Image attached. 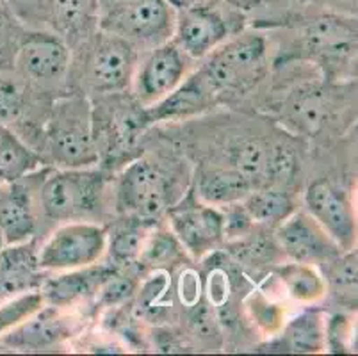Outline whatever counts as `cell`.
<instances>
[{"mask_svg": "<svg viewBox=\"0 0 358 356\" xmlns=\"http://www.w3.org/2000/svg\"><path fill=\"white\" fill-rule=\"evenodd\" d=\"M36 153L50 168H91L99 164L90 98L70 91L52 100Z\"/></svg>", "mask_w": 358, "mask_h": 356, "instance_id": "6da1fadb", "label": "cell"}, {"mask_svg": "<svg viewBox=\"0 0 358 356\" xmlns=\"http://www.w3.org/2000/svg\"><path fill=\"white\" fill-rule=\"evenodd\" d=\"M139 50L125 39L96 31L71 50L70 91L90 100L130 90Z\"/></svg>", "mask_w": 358, "mask_h": 356, "instance_id": "7a4b0ae2", "label": "cell"}, {"mask_svg": "<svg viewBox=\"0 0 358 356\" xmlns=\"http://www.w3.org/2000/svg\"><path fill=\"white\" fill-rule=\"evenodd\" d=\"M296 57L321 68L328 83L357 75V16L314 9L294 25Z\"/></svg>", "mask_w": 358, "mask_h": 356, "instance_id": "3957f363", "label": "cell"}, {"mask_svg": "<svg viewBox=\"0 0 358 356\" xmlns=\"http://www.w3.org/2000/svg\"><path fill=\"white\" fill-rule=\"evenodd\" d=\"M109 171L103 168H50L38 189L40 218L63 225L93 221L106 205Z\"/></svg>", "mask_w": 358, "mask_h": 356, "instance_id": "277c9868", "label": "cell"}, {"mask_svg": "<svg viewBox=\"0 0 358 356\" xmlns=\"http://www.w3.org/2000/svg\"><path fill=\"white\" fill-rule=\"evenodd\" d=\"M196 68L217 98L252 91L269 71V43L262 32L244 31L230 36Z\"/></svg>", "mask_w": 358, "mask_h": 356, "instance_id": "5b68a950", "label": "cell"}, {"mask_svg": "<svg viewBox=\"0 0 358 356\" xmlns=\"http://www.w3.org/2000/svg\"><path fill=\"white\" fill-rule=\"evenodd\" d=\"M91 107L99 162H102L106 171L123 168L136 159L134 150L150 127L145 107L130 91L93 98Z\"/></svg>", "mask_w": 358, "mask_h": 356, "instance_id": "8992f818", "label": "cell"}, {"mask_svg": "<svg viewBox=\"0 0 358 356\" xmlns=\"http://www.w3.org/2000/svg\"><path fill=\"white\" fill-rule=\"evenodd\" d=\"M178 178L150 157H136L113 184L115 207L123 218L157 221L177 198Z\"/></svg>", "mask_w": 358, "mask_h": 356, "instance_id": "52a82bcc", "label": "cell"}, {"mask_svg": "<svg viewBox=\"0 0 358 356\" xmlns=\"http://www.w3.org/2000/svg\"><path fill=\"white\" fill-rule=\"evenodd\" d=\"M99 29L150 50L171 39L177 11L168 0H99Z\"/></svg>", "mask_w": 358, "mask_h": 356, "instance_id": "ba28073f", "label": "cell"}, {"mask_svg": "<svg viewBox=\"0 0 358 356\" xmlns=\"http://www.w3.org/2000/svg\"><path fill=\"white\" fill-rule=\"evenodd\" d=\"M11 70L36 93L54 100L70 93L71 48L57 36L25 29Z\"/></svg>", "mask_w": 358, "mask_h": 356, "instance_id": "9c48e42d", "label": "cell"}, {"mask_svg": "<svg viewBox=\"0 0 358 356\" xmlns=\"http://www.w3.org/2000/svg\"><path fill=\"white\" fill-rule=\"evenodd\" d=\"M25 29L57 36L73 50L99 31V0H9Z\"/></svg>", "mask_w": 358, "mask_h": 356, "instance_id": "30bf717a", "label": "cell"}, {"mask_svg": "<svg viewBox=\"0 0 358 356\" xmlns=\"http://www.w3.org/2000/svg\"><path fill=\"white\" fill-rule=\"evenodd\" d=\"M107 250V230L95 221H70L55 228L38 246L45 273L84 269L99 264Z\"/></svg>", "mask_w": 358, "mask_h": 356, "instance_id": "8fae6325", "label": "cell"}, {"mask_svg": "<svg viewBox=\"0 0 358 356\" xmlns=\"http://www.w3.org/2000/svg\"><path fill=\"white\" fill-rule=\"evenodd\" d=\"M166 215L171 234L193 259L200 260L214 253L224 241L223 212L201 201L194 192L175 201Z\"/></svg>", "mask_w": 358, "mask_h": 356, "instance_id": "7c38bea8", "label": "cell"}, {"mask_svg": "<svg viewBox=\"0 0 358 356\" xmlns=\"http://www.w3.org/2000/svg\"><path fill=\"white\" fill-rule=\"evenodd\" d=\"M84 329V318L70 308L45 305L34 315L16 326L4 337L0 346L16 353L55 351Z\"/></svg>", "mask_w": 358, "mask_h": 356, "instance_id": "4fadbf2b", "label": "cell"}, {"mask_svg": "<svg viewBox=\"0 0 358 356\" xmlns=\"http://www.w3.org/2000/svg\"><path fill=\"white\" fill-rule=\"evenodd\" d=\"M191 73V59L169 39L139 55L130 94L143 107L154 106Z\"/></svg>", "mask_w": 358, "mask_h": 356, "instance_id": "5bb4252c", "label": "cell"}, {"mask_svg": "<svg viewBox=\"0 0 358 356\" xmlns=\"http://www.w3.org/2000/svg\"><path fill=\"white\" fill-rule=\"evenodd\" d=\"M52 98L36 93L13 70L0 71V125L36 152Z\"/></svg>", "mask_w": 358, "mask_h": 356, "instance_id": "9a60e30c", "label": "cell"}, {"mask_svg": "<svg viewBox=\"0 0 358 356\" xmlns=\"http://www.w3.org/2000/svg\"><path fill=\"white\" fill-rule=\"evenodd\" d=\"M47 169L48 166H41L20 180L0 185V237L4 246L31 241L38 232V189Z\"/></svg>", "mask_w": 358, "mask_h": 356, "instance_id": "2e32d148", "label": "cell"}, {"mask_svg": "<svg viewBox=\"0 0 358 356\" xmlns=\"http://www.w3.org/2000/svg\"><path fill=\"white\" fill-rule=\"evenodd\" d=\"M305 208L341 250H355L357 212L350 192L328 178H319L307 187Z\"/></svg>", "mask_w": 358, "mask_h": 356, "instance_id": "e0dca14e", "label": "cell"}, {"mask_svg": "<svg viewBox=\"0 0 358 356\" xmlns=\"http://www.w3.org/2000/svg\"><path fill=\"white\" fill-rule=\"evenodd\" d=\"M229 18L205 0L177 11L171 41L191 61H201L232 36Z\"/></svg>", "mask_w": 358, "mask_h": 356, "instance_id": "ac0fdd59", "label": "cell"}, {"mask_svg": "<svg viewBox=\"0 0 358 356\" xmlns=\"http://www.w3.org/2000/svg\"><path fill=\"white\" fill-rule=\"evenodd\" d=\"M275 241L285 259L291 262L319 266L327 264L343 250L308 212H292L278 227Z\"/></svg>", "mask_w": 358, "mask_h": 356, "instance_id": "d6986e66", "label": "cell"}, {"mask_svg": "<svg viewBox=\"0 0 358 356\" xmlns=\"http://www.w3.org/2000/svg\"><path fill=\"white\" fill-rule=\"evenodd\" d=\"M220 102L217 94L207 84L198 70L191 71L187 77L169 94L161 98L154 106L145 107L150 127L155 123L185 122L189 118L207 113Z\"/></svg>", "mask_w": 358, "mask_h": 356, "instance_id": "ffe728a7", "label": "cell"}, {"mask_svg": "<svg viewBox=\"0 0 358 356\" xmlns=\"http://www.w3.org/2000/svg\"><path fill=\"white\" fill-rule=\"evenodd\" d=\"M45 271L38 264V246L34 241L0 248V301L16 294L40 289Z\"/></svg>", "mask_w": 358, "mask_h": 356, "instance_id": "44dd1931", "label": "cell"}, {"mask_svg": "<svg viewBox=\"0 0 358 356\" xmlns=\"http://www.w3.org/2000/svg\"><path fill=\"white\" fill-rule=\"evenodd\" d=\"M109 271V267H96L95 264L84 269L63 271L57 276L45 278L40 287L45 305L70 310L79 308L80 305L96 298V292Z\"/></svg>", "mask_w": 358, "mask_h": 356, "instance_id": "7402d4cb", "label": "cell"}, {"mask_svg": "<svg viewBox=\"0 0 358 356\" xmlns=\"http://www.w3.org/2000/svg\"><path fill=\"white\" fill-rule=\"evenodd\" d=\"M335 111V100L328 90L317 84H305L292 91L284 104V120L298 132H321L330 123Z\"/></svg>", "mask_w": 358, "mask_h": 356, "instance_id": "603a6c76", "label": "cell"}, {"mask_svg": "<svg viewBox=\"0 0 358 356\" xmlns=\"http://www.w3.org/2000/svg\"><path fill=\"white\" fill-rule=\"evenodd\" d=\"M255 187L248 176L227 164H207L198 168L194 178V194L214 207L239 204Z\"/></svg>", "mask_w": 358, "mask_h": 356, "instance_id": "cb8c5ba5", "label": "cell"}, {"mask_svg": "<svg viewBox=\"0 0 358 356\" xmlns=\"http://www.w3.org/2000/svg\"><path fill=\"white\" fill-rule=\"evenodd\" d=\"M255 227L275 228L294 212V198L285 185L264 184L253 187L241 201Z\"/></svg>", "mask_w": 358, "mask_h": 356, "instance_id": "d4e9b609", "label": "cell"}, {"mask_svg": "<svg viewBox=\"0 0 358 356\" xmlns=\"http://www.w3.org/2000/svg\"><path fill=\"white\" fill-rule=\"evenodd\" d=\"M278 280L282 290L299 305H315L327 296L324 276L310 264H284L278 269Z\"/></svg>", "mask_w": 358, "mask_h": 356, "instance_id": "484cf974", "label": "cell"}, {"mask_svg": "<svg viewBox=\"0 0 358 356\" xmlns=\"http://www.w3.org/2000/svg\"><path fill=\"white\" fill-rule=\"evenodd\" d=\"M41 166L40 155L24 139L0 125V185L20 180Z\"/></svg>", "mask_w": 358, "mask_h": 356, "instance_id": "4316f807", "label": "cell"}, {"mask_svg": "<svg viewBox=\"0 0 358 356\" xmlns=\"http://www.w3.org/2000/svg\"><path fill=\"white\" fill-rule=\"evenodd\" d=\"M155 221H141L134 218H125L122 225L115 230L107 232V250L110 260L115 266L130 267L136 266L139 259V253L143 250L146 235L150 228L154 227Z\"/></svg>", "mask_w": 358, "mask_h": 356, "instance_id": "83f0119b", "label": "cell"}, {"mask_svg": "<svg viewBox=\"0 0 358 356\" xmlns=\"http://www.w3.org/2000/svg\"><path fill=\"white\" fill-rule=\"evenodd\" d=\"M324 322L319 310H305L296 315L284 329L282 341L287 351L319 353L324 349Z\"/></svg>", "mask_w": 358, "mask_h": 356, "instance_id": "f1b7e54d", "label": "cell"}, {"mask_svg": "<svg viewBox=\"0 0 358 356\" xmlns=\"http://www.w3.org/2000/svg\"><path fill=\"white\" fill-rule=\"evenodd\" d=\"M185 250L180 246L171 230H164V228H150L148 235H146L143 250L139 253V259L136 266L145 267V269L152 271H166L171 266L180 262L185 257Z\"/></svg>", "mask_w": 358, "mask_h": 356, "instance_id": "f546056e", "label": "cell"}, {"mask_svg": "<svg viewBox=\"0 0 358 356\" xmlns=\"http://www.w3.org/2000/svg\"><path fill=\"white\" fill-rule=\"evenodd\" d=\"M324 266L327 289L337 296L338 301L357 306V250L343 251Z\"/></svg>", "mask_w": 358, "mask_h": 356, "instance_id": "4dcf8cb0", "label": "cell"}, {"mask_svg": "<svg viewBox=\"0 0 358 356\" xmlns=\"http://www.w3.org/2000/svg\"><path fill=\"white\" fill-rule=\"evenodd\" d=\"M43 306L45 299L40 289L16 294L13 298L0 301V337H4L6 333L27 321L31 315H34Z\"/></svg>", "mask_w": 358, "mask_h": 356, "instance_id": "1f68e13d", "label": "cell"}, {"mask_svg": "<svg viewBox=\"0 0 358 356\" xmlns=\"http://www.w3.org/2000/svg\"><path fill=\"white\" fill-rule=\"evenodd\" d=\"M24 32L25 27L13 11L9 0H0V71L13 68Z\"/></svg>", "mask_w": 358, "mask_h": 356, "instance_id": "d6a6232c", "label": "cell"}, {"mask_svg": "<svg viewBox=\"0 0 358 356\" xmlns=\"http://www.w3.org/2000/svg\"><path fill=\"white\" fill-rule=\"evenodd\" d=\"M355 325L344 313H335L324 322V348L331 353L353 351Z\"/></svg>", "mask_w": 358, "mask_h": 356, "instance_id": "836d02e7", "label": "cell"}, {"mask_svg": "<svg viewBox=\"0 0 358 356\" xmlns=\"http://www.w3.org/2000/svg\"><path fill=\"white\" fill-rule=\"evenodd\" d=\"M248 308L252 312L253 321H257V325L266 329V332H273V329H278L282 326L284 312L278 305L271 303V299L268 296H264L262 292L253 294Z\"/></svg>", "mask_w": 358, "mask_h": 356, "instance_id": "e575fe53", "label": "cell"}, {"mask_svg": "<svg viewBox=\"0 0 358 356\" xmlns=\"http://www.w3.org/2000/svg\"><path fill=\"white\" fill-rule=\"evenodd\" d=\"M299 4H307L308 8L324 9V11L343 13V15H357V0H298Z\"/></svg>", "mask_w": 358, "mask_h": 356, "instance_id": "d590c367", "label": "cell"}, {"mask_svg": "<svg viewBox=\"0 0 358 356\" xmlns=\"http://www.w3.org/2000/svg\"><path fill=\"white\" fill-rule=\"evenodd\" d=\"M224 6H229L230 9L239 13H252L255 9L264 8L266 4L273 2V0H221Z\"/></svg>", "mask_w": 358, "mask_h": 356, "instance_id": "8d00e7d4", "label": "cell"}, {"mask_svg": "<svg viewBox=\"0 0 358 356\" xmlns=\"http://www.w3.org/2000/svg\"><path fill=\"white\" fill-rule=\"evenodd\" d=\"M168 2L171 4V8H173L175 11H180V9L191 8V6L198 4L201 0H168Z\"/></svg>", "mask_w": 358, "mask_h": 356, "instance_id": "74e56055", "label": "cell"}, {"mask_svg": "<svg viewBox=\"0 0 358 356\" xmlns=\"http://www.w3.org/2000/svg\"><path fill=\"white\" fill-rule=\"evenodd\" d=\"M4 246V243H2V237H0V248Z\"/></svg>", "mask_w": 358, "mask_h": 356, "instance_id": "f35d334b", "label": "cell"}, {"mask_svg": "<svg viewBox=\"0 0 358 356\" xmlns=\"http://www.w3.org/2000/svg\"><path fill=\"white\" fill-rule=\"evenodd\" d=\"M291 2H298V0H291Z\"/></svg>", "mask_w": 358, "mask_h": 356, "instance_id": "ab89813d", "label": "cell"}]
</instances>
